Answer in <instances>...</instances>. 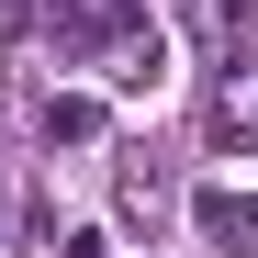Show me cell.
<instances>
[{"instance_id":"1","label":"cell","mask_w":258,"mask_h":258,"mask_svg":"<svg viewBox=\"0 0 258 258\" xmlns=\"http://www.w3.org/2000/svg\"><path fill=\"white\" fill-rule=\"evenodd\" d=\"M191 225H202L213 247H258V202H247V191H191Z\"/></svg>"},{"instance_id":"2","label":"cell","mask_w":258,"mask_h":258,"mask_svg":"<svg viewBox=\"0 0 258 258\" xmlns=\"http://www.w3.org/2000/svg\"><path fill=\"white\" fill-rule=\"evenodd\" d=\"M45 146H101V101L90 90H56L45 101Z\"/></svg>"},{"instance_id":"3","label":"cell","mask_w":258,"mask_h":258,"mask_svg":"<svg viewBox=\"0 0 258 258\" xmlns=\"http://www.w3.org/2000/svg\"><path fill=\"white\" fill-rule=\"evenodd\" d=\"M123 213H146V225L168 213V168H157V157H135V168H123Z\"/></svg>"},{"instance_id":"4","label":"cell","mask_w":258,"mask_h":258,"mask_svg":"<svg viewBox=\"0 0 258 258\" xmlns=\"http://www.w3.org/2000/svg\"><path fill=\"white\" fill-rule=\"evenodd\" d=\"M202 12H225V0H202Z\"/></svg>"}]
</instances>
